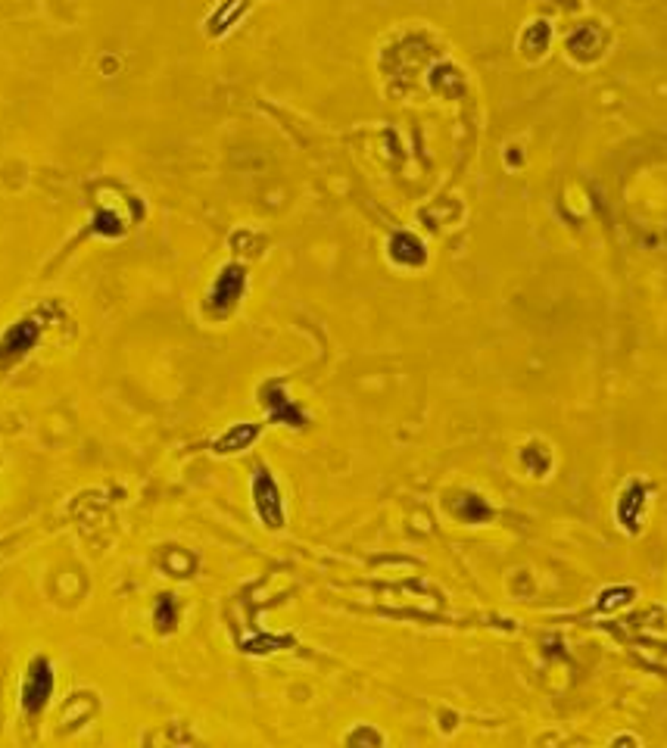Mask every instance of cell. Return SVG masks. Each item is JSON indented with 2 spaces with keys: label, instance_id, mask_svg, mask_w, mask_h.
<instances>
[{
  "label": "cell",
  "instance_id": "cell-1",
  "mask_svg": "<svg viewBox=\"0 0 667 748\" xmlns=\"http://www.w3.org/2000/svg\"><path fill=\"white\" fill-rule=\"evenodd\" d=\"M50 668L47 661H35L29 670V677H25V686H22V705L29 708V711H38V708L47 702L50 695Z\"/></svg>",
  "mask_w": 667,
  "mask_h": 748
},
{
  "label": "cell",
  "instance_id": "cell-2",
  "mask_svg": "<svg viewBox=\"0 0 667 748\" xmlns=\"http://www.w3.org/2000/svg\"><path fill=\"white\" fill-rule=\"evenodd\" d=\"M35 337H38V328L31 325V321H22V325H16V328H10L6 331V337H4V344H0V359H16V356H22L25 350H29L31 344H35Z\"/></svg>",
  "mask_w": 667,
  "mask_h": 748
},
{
  "label": "cell",
  "instance_id": "cell-3",
  "mask_svg": "<svg viewBox=\"0 0 667 748\" xmlns=\"http://www.w3.org/2000/svg\"><path fill=\"white\" fill-rule=\"evenodd\" d=\"M240 287H244V278H240L238 271H225V278H221V281H219V287H215L213 300H219V303H231L234 296L240 294Z\"/></svg>",
  "mask_w": 667,
  "mask_h": 748
}]
</instances>
